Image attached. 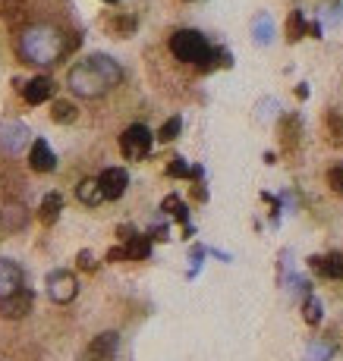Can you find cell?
<instances>
[{"mask_svg": "<svg viewBox=\"0 0 343 361\" xmlns=\"http://www.w3.org/2000/svg\"><path fill=\"white\" fill-rule=\"evenodd\" d=\"M70 51V45L64 41V35L54 26H29L20 38V54L29 60V63H57L64 54Z\"/></svg>", "mask_w": 343, "mask_h": 361, "instance_id": "cell-1", "label": "cell"}, {"mask_svg": "<svg viewBox=\"0 0 343 361\" xmlns=\"http://www.w3.org/2000/svg\"><path fill=\"white\" fill-rule=\"evenodd\" d=\"M170 54L177 60H183V63H205V57L211 54V45L205 41L202 32H196V29H180V32L170 35Z\"/></svg>", "mask_w": 343, "mask_h": 361, "instance_id": "cell-2", "label": "cell"}, {"mask_svg": "<svg viewBox=\"0 0 343 361\" xmlns=\"http://www.w3.org/2000/svg\"><path fill=\"white\" fill-rule=\"evenodd\" d=\"M66 82H70L73 95H79V98H101L104 91L110 89L108 79L98 72V66L92 63V60H85V63L73 66L70 76H66Z\"/></svg>", "mask_w": 343, "mask_h": 361, "instance_id": "cell-3", "label": "cell"}, {"mask_svg": "<svg viewBox=\"0 0 343 361\" xmlns=\"http://www.w3.org/2000/svg\"><path fill=\"white\" fill-rule=\"evenodd\" d=\"M120 151H123V158H126V160H145L148 151H152V132H148V126L136 123V126L123 129Z\"/></svg>", "mask_w": 343, "mask_h": 361, "instance_id": "cell-4", "label": "cell"}, {"mask_svg": "<svg viewBox=\"0 0 343 361\" xmlns=\"http://www.w3.org/2000/svg\"><path fill=\"white\" fill-rule=\"evenodd\" d=\"M48 295L57 305H70L79 295V279L70 270H54L48 273Z\"/></svg>", "mask_w": 343, "mask_h": 361, "instance_id": "cell-5", "label": "cell"}, {"mask_svg": "<svg viewBox=\"0 0 343 361\" xmlns=\"http://www.w3.org/2000/svg\"><path fill=\"white\" fill-rule=\"evenodd\" d=\"M29 145V129L22 123H0V151L22 154Z\"/></svg>", "mask_w": 343, "mask_h": 361, "instance_id": "cell-6", "label": "cell"}, {"mask_svg": "<svg viewBox=\"0 0 343 361\" xmlns=\"http://www.w3.org/2000/svg\"><path fill=\"white\" fill-rule=\"evenodd\" d=\"M98 183H101L104 201H117V198H123V192H126V185H129V173L123 170V167H108V170L98 176Z\"/></svg>", "mask_w": 343, "mask_h": 361, "instance_id": "cell-7", "label": "cell"}, {"mask_svg": "<svg viewBox=\"0 0 343 361\" xmlns=\"http://www.w3.org/2000/svg\"><path fill=\"white\" fill-rule=\"evenodd\" d=\"M32 305H35L32 289H20L16 295L0 298V314L7 317V321H20V317H26L32 311Z\"/></svg>", "mask_w": 343, "mask_h": 361, "instance_id": "cell-8", "label": "cell"}, {"mask_svg": "<svg viewBox=\"0 0 343 361\" xmlns=\"http://www.w3.org/2000/svg\"><path fill=\"white\" fill-rule=\"evenodd\" d=\"M22 267L10 258H0V298H10L22 289Z\"/></svg>", "mask_w": 343, "mask_h": 361, "instance_id": "cell-9", "label": "cell"}, {"mask_svg": "<svg viewBox=\"0 0 343 361\" xmlns=\"http://www.w3.org/2000/svg\"><path fill=\"white\" fill-rule=\"evenodd\" d=\"M117 352V333H101L95 336V339L89 342V348H85L82 361H110Z\"/></svg>", "mask_w": 343, "mask_h": 361, "instance_id": "cell-10", "label": "cell"}, {"mask_svg": "<svg viewBox=\"0 0 343 361\" xmlns=\"http://www.w3.org/2000/svg\"><path fill=\"white\" fill-rule=\"evenodd\" d=\"M29 167H32L35 173H51L54 167H57V158H54V151L48 148L45 139H38L32 145V154H29Z\"/></svg>", "mask_w": 343, "mask_h": 361, "instance_id": "cell-11", "label": "cell"}, {"mask_svg": "<svg viewBox=\"0 0 343 361\" xmlns=\"http://www.w3.org/2000/svg\"><path fill=\"white\" fill-rule=\"evenodd\" d=\"M312 270L321 273V277H330V279H343V254H324V258H312L309 261Z\"/></svg>", "mask_w": 343, "mask_h": 361, "instance_id": "cell-12", "label": "cell"}, {"mask_svg": "<svg viewBox=\"0 0 343 361\" xmlns=\"http://www.w3.org/2000/svg\"><path fill=\"white\" fill-rule=\"evenodd\" d=\"M22 95H26L29 104H45L48 98L54 95V82H51V79H45V76H38V79H32V82L22 89Z\"/></svg>", "mask_w": 343, "mask_h": 361, "instance_id": "cell-13", "label": "cell"}, {"mask_svg": "<svg viewBox=\"0 0 343 361\" xmlns=\"http://www.w3.org/2000/svg\"><path fill=\"white\" fill-rule=\"evenodd\" d=\"M60 210H64V195H60V192H51V195H45V201H41V208H38V220L45 223V226H54Z\"/></svg>", "mask_w": 343, "mask_h": 361, "instance_id": "cell-14", "label": "cell"}, {"mask_svg": "<svg viewBox=\"0 0 343 361\" xmlns=\"http://www.w3.org/2000/svg\"><path fill=\"white\" fill-rule=\"evenodd\" d=\"M76 198L85 204V208H98L104 201V192H101V183L98 179H82L76 185Z\"/></svg>", "mask_w": 343, "mask_h": 361, "instance_id": "cell-15", "label": "cell"}, {"mask_svg": "<svg viewBox=\"0 0 343 361\" xmlns=\"http://www.w3.org/2000/svg\"><path fill=\"white\" fill-rule=\"evenodd\" d=\"M89 60L98 66V72H101V76L108 79V85H110V89L123 82V70H120V63H117V60L104 57V54H95V57H89Z\"/></svg>", "mask_w": 343, "mask_h": 361, "instance_id": "cell-16", "label": "cell"}, {"mask_svg": "<svg viewBox=\"0 0 343 361\" xmlns=\"http://www.w3.org/2000/svg\"><path fill=\"white\" fill-rule=\"evenodd\" d=\"M123 248L129 252V261H145L148 254H152V239L136 233L133 239H126V245H123Z\"/></svg>", "mask_w": 343, "mask_h": 361, "instance_id": "cell-17", "label": "cell"}, {"mask_svg": "<svg viewBox=\"0 0 343 361\" xmlns=\"http://www.w3.org/2000/svg\"><path fill=\"white\" fill-rule=\"evenodd\" d=\"M309 29L312 26L302 20V13H299V10H293L290 20H286V41H299L305 32H309Z\"/></svg>", "mask_w": 343, "mask_h": 361, "instance_id": "cell-18", "label": "cell"}, {"mask_svg": "<svg viewBox=\"0 0 343 361\" xmlns=\"http://www.w3.org/2000/svg\"><path fill=\"white\" fill-rule=\"evenodd\" d=\"M51 120L54 123H73V120H76V107H73L70 101H54Z\"/></svg>", "mask_w": 343, "mask_h": 361, "instance_id": "cell-19", "label": "cell"}, {"mask_svg": "<svg viewBox=\"0 0 343 361\" xmlns=\"http://www.w3.org/2000/svg\"><path fill=\"white\" fill-rule=\"evenodd\" d=\"M302 317H305V323H321V302H318L315 295H309L305 298V305H302Z\"/></svg>", "mask_w": 343, "mask_h": 361, "instance_id": "cell-20", "label": "cell"}, {"mask_svg": "<svg viewBox=\"0 0 343 361\" xmlns=\"http://www.w3.org/2000/svg\"><path fill=\"white\" fill-rule=\"evenodd\" d=\"M180 129H183V120H180V116H170V120H167L164 126H161L158 139L167 145V141H173V139H177V135H180Z\"/></svg>", "mask_w": 343, "mask_h": 361, "instance_id": "cell-21", "label": "cell"}, {"mask_svg": "<svg viewBox=\"0 0 343 361\" xmlns=\"http://www.w3.org/2000/svg\"><path fill=\"white\" fill-rule=\"evenodd\" d=\"M161 208H164V210H170V214L177 217L180 223H186V220H189V214H186V204L180 201L177 195H167V198H164V204H161Z\"/></svg>", "mask_w": 343, "mask_h": 361, "instance_id": "cell-22", "label": "cell"}, {"mask_svg": "<svg viewBox=\"0 0 343 361\" xmlns=\"http://www.w3.org/2000/svg\"><path fill=\"white\" fill-rule=\"evenodd\" d=\"M252 29H255V41H258V45H268V41H271V16H258Z\"/></svg>", "mask_w": 343, "mask_h": 361, "instance_id": "cell-23", "label": "cell"}, {"mask_svg": "<svg viewBox=\"0 0 343 361\" xmlns=\"http://www.w3.org/2000/svg\"><path fill=\"white\" fill-rule=\"evenodd\" d=\"M328 129L334 135V141H343V114L340 110H330L328 114Z\"/></svg>", "mask_w": 343, "mask_h": 361, "instance_id": "cell-24", "label": "cell"}, {"mask_svg": "<svg viewBox=\"0 0 343 361\" xmlns=\"http://www.w3.org/2000/svg\"><path fill=\"white\" fill-rule=\"evenodd\" d=\"M167 176H173V179H177V176H192V167L186 164L183 158H173V164L167 167Z\"/></svg>", "mask_w": 343, "mask_h": 361, "instance_id": "cell-25", "label": "cell"}, {"mask_svg": "<svg viewBox=\"0 0 343 361\" xmlns=\"http://www.w3.org/2000/svg\"><path fill=\"white\" fill-rule=\"evenodd\" d=\"M0 217H10V220L3 223L7 229H20V226H22V217H26V214H22V208H7Z\"/></svg>", "mask_w": 343, "mask_h": 361, "instance_id": "cell-26", "label": "cell"}, {"mask_svg": "<svg viewBox=\"0 0 343 361\" xmlns=\"http://www.w3.org/2000/svg\"><path fill=\"white\" fill-rule=\"evenodd\" d=\"M328 185L343 195V164L340 167H330V170H328Z\"/></svg>", "mask_w": 343, "mask_h": 361, "instance_id": "cell-27", "label": "cell"}, {"mask_svg": "<svg viewBox=\"0 0 343 361\" xmlns=\"http://www.w3.org/2000/svg\"><path fill=\"white\" fill-rule=\"evenodd\" d=\"M328 358H330V346L312 342V346H309V361H328Z\"/></svg>", "mask_w": 343, "mask_h": 361, "instance_id": "cell-28", "label": "cell"}, {"mask_svg": "<svg viewBox=\"0 0 343 361\" xmlns=\"http://www.w3.org/2000/svg\"><path fill=\"white\" fill-rule=\"evenodd\" d=\"M79 267L92 273V270L98 267V264H95V254H92V252H79Z\"/></svg>", "mask_w": 343, "mask_h": 361, "instance_id": "cell-29", "label": "cell"}, {"mask_svg": "<svg viewBox=\"0 0 343 361\" xmlns=\"http://www.w3.org/2000/svg\"><path fill=\"white\" fill-rule=\"evenodd\" d=\"M108 261H110V264H120V261H129V252H126V248H110V252H108Z\"/></svg>", "mask_w": 343, "mask_h": 361, "instance_id": "cell-30", "label": "cell"}, {"mask_svg": "<svg viewBox=\"0 0 343 361\" xmlns=\"http://www.w3.org/2000/svg\"><path fill=\"white\" fill-rule=\"evenodd\" d=\"M133 29H136V20H120L117 22V32H123V35L133 32Z\"/></svg>", "mask_w": 343, "mask_h": 361, "instance_id": "cell-31", "label": "cell"}, {"mask_svg": "<svg viewBox=\"0 0 343 361\" xmlns=\"http://www.w3.org/2000/svg\"><path fill=\"white\" fill-rule=\"evenodd\" d=\"M148 239H161V242H164V239H167V226H158V229H152V236H148Z\"/></svg>", "mask_w": 343, "mask_h": 361, "instance_id": "cell-32", "label": "cell"}, {"mask_svg": "<svg viewBox=\"0 0 343 361\" xmlns=\"http://www.w3.org/2000/svg\"><path fill=\"white\" fill-rule=\"evenodd\" d=\"M108 3H117V0H108Z\"/></svg>", "mask_w": 343, "mask_h": 361, "instance_id": "cell-33", "label": "cell"}]
</instances>
